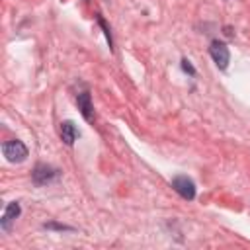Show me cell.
Segmentation results:
<instances>
[{
    "label": "cell",
    "instance_id": "obj_1",
    "mask_svg": "<svg viewBox=\"0 0 250 250\" xmlns=\"http://www.w3.org/2000/svg\"><path fill=\"white\" fill-rule=\"evenodd\" d=\"M2 152H4L8 162H23L27 158V146L21 141H18V139L6 141L2 145Z\"/></svg>",
    "mask_w": 250,
    "mask_h": 250
},
{
    "label": "cell",
    "instance_id": "obj_6",
    "mask_svg": "<svg viewBox=\"0 0 250 250\" xmlns=\"http://www.w3.org/2000/svg\"><path fill=\"white\" fill-rule=\"evenodd\" d=\"M76 105L86 121H94V105H92V98L88 92H80L76 96Z\"/></svg>",
    "mask_w": 250,
    "mask_h": 250
},
{
    "label": "cell",
    "instance_id": "obj_10",
    "mask_svg": "<svg viewBox=\"0 0 250 250\" xmlns=\"http://www.w3.org/2000/svg\"><path fill=\"white\" fill-rule=\"evenodd\" d=\"M182 68H184V70H186V72H189V74H191V76H193V74H195V68H193V66H191V62H189V61H188V59H184V61H182Z\"/></svg>",
    "mask_w": 250,
    "mask_h": 250
},
{
    "label": "cell",
    "instance_id": "obj_3",
    "mask_svg": "<svg viewBox=\"0 0 250 250\" xmlns=\"http://www.w3.org/2000/svg\"><path fill=\"white\" fill-rule=\"evenodd\" d=\"M172 188L184 199H193L195 197V184L188 176H176V178H172Z\"/></svg>",
    "mask_w": 250,
    "mask_h": 250
},
{
    "label": "cell",
    "instance_id": "obj_8",
    "mask_svg": "<svg viewBox=\"0 0 250 250\" xmlns=\"http://www.w3.org/2000/svg\"><path fill=\"white\" fill-rule=\"evenodd\" d=\"M98 23L102 25V29L105 31V37H107V41H109V47H111V33H109V27L105 25V21H104V18L102 16H98Z\"/></svg>",
    "mask_w": 250,
    "mask_h": 250
},
{
    "label": "cell",
    "instance_id": "obj_7",
    "mask_svg": "<svg viewBox=\"0 0 250 250\" xmlns=\"http://www.w3.org/2000/svg\"><path fill=\"white\" fill-rule=\"evenodd\" d=\"M76 137H78L76 125H74L72 121H62V123H61V139L64 141V145L72 146L74 141H76Z\"/></svg>",
    "mask_w": 250,
    "mask_h": 250
},
{
    "label": "cell",
    "instance_id": "obj_4",
    "mask_svg": "<svg viewBox=\"0 0 250 250\" xmlns=\"http://www.w3.org/2000/svg\"><path fill=\"white\" fill-rule=\"evenodd\" d=\"M31 178H33V182L37 186H45V184L53 182L55 178H59V170L53 168V166H47V164H37L33 174H31Z\"/></svg>",
    "mask_w": 250,
    "mask_h": 250
},
{
    "label": "cell",
    "instance_id": "obj_9",
    "mask_svg": "<svg viewBox=\"0 0 250 250\" xmlns=\"http://www.w3.org/2000/svg\"><path fill=\"white\" fill-rule=\"evenodd\" d=\"M43 227H45V229H57V230H70V227H66V225H59V223H45Z\"/></svg>",
    "mask_w": 250,
    "mask_h": 250
},
{
    "label": "cell",
    "instance_id": "obj_2",
    "mask_svg": "<svg viewBox=\"0 0 250 250\" xmlns=\"http://www.w3.org/2000/svg\"><path fill=\"white\" fill-rule=\"evenodd\" d=\"M209 53H211V59L215 61V64L219 68H227L229 66V61H230V53H229V47L223 43V41H213L211 47H209Z\"/></svg>",
    "mask_w": 250,
    "mask_h": 250
},
{
    "label": "cell",
    "instance_id": "obj_5",
    "mask_svg": "<svg viewBox=\"0 0 250 250\" xmlns=\"http://www.w3.org/2000/svg\"><path fill=\"white\" fill-rule=\"evenodd\" d=\"M20 213H21V209H20V203L18 201H10L8 205H6V209H4V215H2V219H0V227L4 229V230H10V227H12V223L20 217Z\"/></svg>",
    "mask_w": 250,
    "mask_h": 250
}]
</instances>
